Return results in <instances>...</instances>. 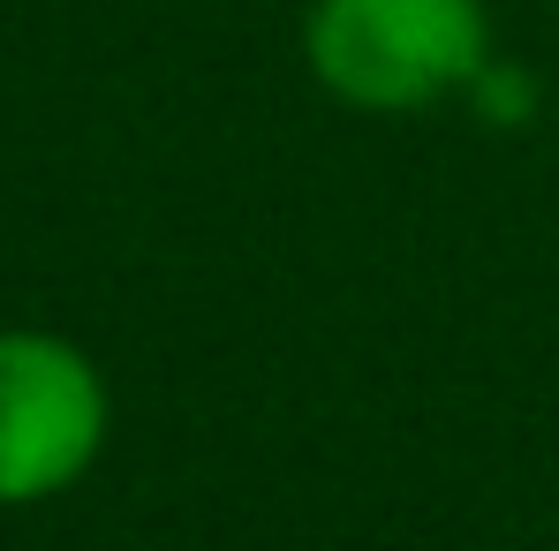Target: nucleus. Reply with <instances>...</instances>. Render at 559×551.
<instances>
[{"label":"nucleus","instance_id":"f257e3e1","mask_svg":"<svg viewBox=\"0 0 559 551\" xmlns=\"http://www.w3.org/2000/svg\"><path fill=\"white\" fill-rule=\"evenodd\" d=\"M302 61L356 113H424L491 61L484 0H310Z\"/></svg>","mask_w":559,"mask_h":551},{"label":"nucleus","instance_id":"f03ea898","mask_svg":"<svg viewBox=\"0 0 559 551\" xmlns=\"http://www.w3.org/2000/svg\"><path fill=\"white\" fill-rule=\"evenodd\" d=\"M106 431L114 393L92 356L46 325H0V506H38L84 483Z\"/></svg>","mask_w":559,"mask_h":551},{"label":"nucleus","instance_id":"7ed1b4c3","mask_svg":"<svg viewBox=\"0 0 559 551\" xmlns=\"http://www.w3.org/2000/svg\"><path fill=\"white\" fill-rule=\"evenodd\" d=\"M468 98L484 106V121H530V106H537V92H530V76H522V69H507L499 53L484 61V76L468 84Z\"/></svg>","mask_w":559,"mask_h":551}]
</instances>
